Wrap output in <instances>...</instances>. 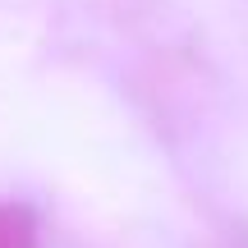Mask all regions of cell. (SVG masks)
<instances>
[{"instance_id": "1", "label": "cell", "mask_w": 248, "mask_h": 248, "mask_svg": "<svg viewBox=\"0 0 248 248\" xmlns=\"http://www.w3.org/2000/svg\"><path fill=\"white\" fill-rule=\"evenodd\" d=\"M0 248H42V230L28 207L0 202Z\"/></svg>"}]
</instances>
